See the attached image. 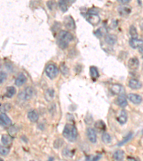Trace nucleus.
Listing matches in <instances>:
<instances>
[{
    "label": "nucleus",
    "instance_id": "39448f33",
    "mask_svg": "<svg viewBox=\"0 0 143 161\" xmlns=\"http://www.w3.org/2000/svg\"><path fill=\"white\" fill-rule=\"evenodd\" d=\"M87 21L92 25H97L100 22V17L97 14H88L87 16Z\"/></svg>",
    "mask_w": 143,
    "mask_h": 161
},
{
    "label": "nucleus",
    "instance_id": "dca6fc26",
    "mask_svg": "<svg viewBox=\"0 0 143 161\" xmlns=\"http://www.w3.org/2000/svg\"><path fill=\"white\" fill-rule=\"evenodd\" d=\"M27 82V78L23 73H20L15 80V85L17 87H21Z\"/></svg>",
    "mask_w": 143,
    "mask_h": 161
},
{
    "label": "nucleus",
    "instance_id": "e433bc0d",
    "mask_svg": "<svg viewBox=\"0 0 143 161\" xmlns=\"http://www.w3.org/2000/svg\"><path fill=\"white\" fill-rule=\"evenodd\" d=\"M119 2L123 4H127V3L129 2V0H119Z\"/></svg>",
    "mask_w": 143,
    "mask_h": 161
},
{
    "label": "nucleus",
    "instance_id": "20e7f679",
    "mask_svg": "<svg viewBox=\"0 0 143 161\" xmlns=\"http://www.w3.org/2000/svg\"><path fill=\"white\" fill-rule=\"evenodd\" d=\"M64 24H65V26L68 29H72V30L75 29V22H74V19H73L72 16H67V17H65V19H64Z\"/></svg>",
    "mask_w": 143,
    "mask_h": 161
},
{
    "label": "nucleus",
    "instance_id": "c85d7f7f",
    "mask_svg": "<svg viewBox=\"0 0 143 161\" xmlns=\"http://www.w3.org/2000/svg\"><path fill=\"white\" fill-rule=\"evenodd\" d=\"M132 138V132H129V134H128L127 136H125L124 138H123V141H121V142H120L118 143V145L119 146H122L123 145H125V143H127L128 142V141H129L131 140V138Z\"/></svg>",
    "mask_w": 143,
    "mask_h": 161
},
{
    "label": "nucleus",
    "instance_id": "a19ab883",
    "mask_svg": "<svg viewBox=\"0 0 143 161\" xmlns=\"http://www.w3.org/2000/svg\"><path fill=\"white\" fill-rule=\"evenodd\" d=\"M48 161H54V160H53V158H51L49 159Z\"/></svg>",
    "mask_w": 143,
    "mask_h": 161
},
{
    "label": "nucleus",
    "instance_id": "9d476101",
    "mask_svg": "<svg viewBox=\"0 0 143 161\" xmlns=\"http://www.w3.org/2000/svg\"><path fill=\"white\" fill-rule=\"evenodd\" d=\"M128 98H129V100L132 103L136 104V105L140 104L142 101V97H141L140 95H138V94H129V95H128Z\"/></svg>",
    "mask_w": 143,
    "mask_h": 161
},
{
    "label": "nucleus",
    "instance_id": "5701e85b",
    "mask_svg": "<svg viewBox=\"0 0 143 161\" xmlns=\"http://www.w3.org/2000/svg\"><path fill=\"white\" fill-rule=\"evenodd\" d=\"M124 155H125L124 151L119 150L114 152V153L113 154V157H114V158L116 160L121 161L123 160V158H124Z\"/></svg>",
    "mask_w": 143,
    "mask_h": 161
},
{
    "label": "nucleus",
    "instance_id": "72a5a7b5",
    "mask_svg": "<svg viewBox=\"0 0 143 161\" xmlns=\"http://www.w3.org/2000/svg\"><path fill=\"white\" fill-rule=\"evenodd\" d=\"M1 110H3L4 112H7L11 109V105L10 103H6L4 104L3 105L1 106Z\"/></svg>",
    "mask_w": 143,
    "mask_h": 161
},
{
    "label": "nucleus",
    "instance_id": "393cba45",
    "mask_svg": "<svg viewBox=\"0 0 143 161\" xmlns=\"http://www.w3.org/2000/svg\"><path fill=\"white\" fill-rule=\"evenodd\" d=\"M12 142V138L11 136L8 135H3L1 136V143L4 145H9Z\"/></svg>",
    "mask_w": 143,
    "mask_h": 161
},
{
    "label": "nucleus",
    "instance_id": "ddd939ff",
    "mask_svg": "<svg viewBox=\"0 0 143 161\" xmlns=\"http://www.w3.org/2000/svg\"><path fill=\"white\" fill-rule=\"evenodd\" d=\"M95 128L97 131L99 132H105L107 129V126L105 123L102 120H98L95 123Z\"/></svg>",
    "mask_w": 143,
    "mask_h": 161
},
{
    "label": "nucleus",
    "instance_id": "473e14b6",
    "mask_svg": "<svg viewBox=\"0 0 143 161\" xmlns=\"http://www.w3.org/2000/svg\"><path fill=\"white\" fill-rule=\"evenodd\" d=\"M10 153V148L7 147H2L1 146L0 147V154L1 156H7Z\"/></svg>",
    "mask_w": 143,
    "mask_h": 161
},
{
    "label": "nucleus",
    "instance_id": "f8f14e48",
    "mask_svg": "<svg viewBox=\"0 0 143 161\" xmlns=\"http://www.w3.org/2000/svg\"><path fill=\"white\" fill-rule=\"evenodd\" d=\"M87 138L91 143H95L97 142V134L93 128H89L87 129Z\"/></svg>",
    "mask_w": 143,
    "mask_h": 161
},
{
    "label": "nucleus",
    "instance_id": "aec40b11",
    "mask_svg": "<svg viewBox=\"0 0 143 161\" xmlns=\"http://www.w3.org/2000/svg\"><path fill=\"white\" fill-rule=\"evenodd\" d=\"M117 40V37L114 35H106L105 36V42L110 45H113L115 44Z\"/></svg>",
    "mask_w": 143,
    "mask_h": 161
},
{
    "label": "nucleus",
    "instance_id": "7ed1b4c3",
    "mask_svg": "<svg viewBox=\"0 0 143 161\" xmlns=\"http://www.w3.org/2000/svg\"><path fill=\"white\" fill-rule=\"evenodd\" d=\"M58 72H59V70H58L57 67L54 64H50L47 65L45 68V73L47 74V77L50 79H54L55 77L57 76Z\"/></svg>",
    "mask_w": 143,
    "mask_h": 161
},
{
    "label": "nucleus",
    "instance_id": "c03bdc74",
    "mask_svg": "<svg viewBox=\"0 0 143 161\" xmlns=\"http://www.w3.org/2000/svg\"><path fill=\"white\" fill-rule=\"evenodd\" d=\"M121 161H122V160H121Z\"/></svg>",
    "mask_w": 143,
    "mask_h": 161
},
{
    "label": "nucleus",
    "instance_id": "2f4dec72",
    "mask_svg": "<svg viewBox=\"0 0 143 161\" xmlns=\"http://www.w3.org/2000/svg\"><path fill=\"white\" fill-rule=\"evenodd\" d=\"M60 71L64 75H67L69 73V70H68L67 67L65 65L64 63H62L60 65Z\"/></svg>",
    "mask_w": 143,
    "mask_h": 161
},
{
    "label": "nucleus",
    "instance_id": "423d86ee",
    "mask_svg": "<svg viewBox=\"0 0 143 161\" xmlns=\"http://www.w3.org/2000/svg\"><path fill=\"white\" fill-rule=\"evenodd\" d=\"M33 93V89L31 87H28L25 89L24 92H22V93H21V98L25 100H29L30 98H32Z\"/></svg>",
    "mask_w": 143,
    "mask_h": 161
},
{
    "label": "nucleus",
    "instance_id": "7c9ffc66",
    "mask_svg": "<svg viewBox=\"0 0 143 161\" xmlns=\"http://www.w3.org/2000/svg\"><path fill=\"white\" fill-rule=\"evenodd\" d=\"M119 12H120V13L121 14L125 15V14H129V13L131 12V10L130 9L128 8V7H121V8L119 9Z\"/></svg>",
    "mask_w": 143,
    "mask_h": 161
},
{
    "label": "nucleus",
    "instance_id": "f3484780",
    "mask_svg": "<svg viewBox=\"0 0 143 161\" xmlns=\"http://www.w3.org/2000/svg\"><path fill=\"white\" fill-rule=\"evenodd\" d=\"M72 2H71L70 1H65V0H61L59 1V6L60 10H62L63 12L67 11L68 8H69V5L72 4Z\"/></svg>",
    "mask_w": 143,
    "mask_h": 161
},
{
    "label": "nucleus",
    "instance_id": "c9c22d12",
    "mask_svg": "<svg viewBox=\"0 0 143 161\" xmlns=\"http://www.w3.org/2000/svg\"><path fill=\"white\" fill-rule=\"evenodd\" d=\"M10 135H12V136L15 135L16 133H17V130H16L15 128H14V127H12V128H10Z\"/></svg>",
    "mask_w": 143,
    "mask_h": 161
},
{
    "label": "nucleus",
    "instance_id": "6ab92c4d",
    "mask_svg": "<svg viewBox=\"0 0 143 161\" xmlns=\"http://www.w3.org/2000/svg\"><path fill=\"white\" fill-rule=\"evenodd\" d=\"M116 103L120 107H125L127 105V99L125 98V96L120 95V96H119L118 98H117V99L116 100Z\"/></svg>",
    "mask_w": 143,
    "mask_h": 161
},
{
    "label": "nucleus",
    "instance_id": "1a4fd4ad",
    "mask_svg": "<svg viewBox=\"0 0 143 161\" xmlns=\"http://www.w3.org/2000/svg\"><path fill=\"white\" fill-rule=\"evenodd\" d=\"M129 44L132 48L136 49L142 47L143 45V40L138 38H131L129 41Z\"/></svg>",
    "mask_w": 143,
    "mask_h": 161
},
{
    "label": "nucleus",
    "instance_id": "58836bf2",
    "mask_svg": "<svg viewBox=\"0 0 143 161\" xmlns=\"http://www.w3.org/2000/svg\"><path fill=\"white\" fill-rule=\"evenodd\" d=\"M139 52H140V53L142 55V56L143 57V46H142V47H140L139 48Z\"/></svg>",
    "mask_w": 143,
    "mask_h": 161
},
{
    "label": "nucleus",
    "instance_id": "0eeeda50",
    "mask_svg": "<svg viewBox=\"0 0 143 161\" xmlns=\"http://www.w3.org/2000/svg\"><path fill=\"white\" fill-rule=\"evenodd\" d=\"M0 123L2 127H7L11 125L12 121L10 117L4 113H1L0 115Z\"/></svg>",
    "mask_w": 143,
    "mask_h": 161
},
{
    "label": "nucleus",
    "instance_id": "4be33fe9",
    "mask_svg": "<svg viewBox=\"0 0 143 161\" xmlns=\"http://www.w3.org/2000/svg\"><path fill=\"white\" fill-rule=\"evenodd\" d=\"M16 94V89L15 87H13V86H10V87H8L7 88V90H6V93H5V96L8 98H11L14 96V95Z\"/></svg>",
    "mask_w": 143,
    "mask_h": 161
},
{
    "label": "nucleus",
    "instance_id": "9b49d317",
    "mask_svg": "<svg viewBox=\"0 0 143 161\" xmlns=\"http://www.w3.org/2000/svg\"><path fill=\"white\" fill-rule=\"evenodd\" d=\"M117 120L121 125H124L127 123V112L125 110H123L120 112L118 117H117Z\"/></svg>",
    "mask_w": 143,
    "mask_h": 161
},
{
    "label": "nucleus",
    "instance_id": "bb28decb",
    "mask_svg": "<svg viewBox=\"0 0 143 161\" xmlns=\"http://www.w3.org/2000/svg\"><path fill=\"white\" fill-rule=\"evenodd\" d=\"M102 140L104 143L107 144V143H110V142H111L112 138H111V136L110 135V134L105 132H103V134H102Z\"/></svg>",
    "mask_w": 143,
    "mask_h": 161
},
{
    "label": "nucleus",
    "instance_id": "f704fd0d",
    "mask_svg": "<svg viewBox=\"0 0 143 161\" xmlns=\"http://www.w3.org/2000/svg\"><path fill=\"white\" fill-rule=\"evenodd\" d=\"M7 75L5 72H1V73H0V83H1V84L5 81L6 79H7Z\"/></svg>",
    "mask_w": 143,
    "mask_h": 161
},
{
    "label": "nucleus",
    "instance_id": "f03ea898",
    "mask_svg": "<svg viewBox=\"0 0 143 161\" xmlns=\"http://www.w3.org/2000/svg\"><path fill=\"white\" fill-rule=\"evenodd\" d=\"M62 134L69 142H74L77 138V130L74 125L68 123L65 125Z\"/></svg>",
    "mask_w": 143,
    "mask_h": 161
},
{
    "label": "nucleus",
    "instance_id": "a211bd4d",
    "mask_svg": "<svg viewBox=\"0 0 143 161\" xmlns=\"http://www.w3.org/2000/svg\"><path fill=\"white\" fill-rule=\"evenodd\" d=\"M27 117L30 121L33 122V123H36L39 119V115L35 110H31V111H29L28 113Z\"/></svg>",
    "mask_w": 143,
    "mask_h": 161
},
{
    "label": "nucleus",
    "instance_id": "37998d69",
    "mask_svg": "<svg viewBox=\"0 0 143 161\" xmlns=\"http://www.w3.org/2000/svg\"><path fill=\"white\" fill-rule=\"evenodd\" d=\"M31 161H34V160H31Z\"/></svg>",
    "mask_w": 143,
    "mask_h": 161
},
{
    "label": "nucleus",
    "instance_id": "cd10ccee",
    "mask_svg": "<svg viewBox=\"0 0 143 161\" xmlns=\"http://www.w3.org/2000/svg\"><path fill=\"white\" fill-rule=\"evenodd\" d=\"M107 33V30L104 27H101L99 29H98L96 32H95V34L96 35L97 37H102V36L105 35Z\"/></svg>",
    "mask_w": 143,
    "mask_h": 161
},
{
    "label": "nucleus",
    "instance_id": "a878e982",
    "mask_svg": "<svg viewBox=\"0 0 143 161\" xmlns=\"http://www.w3.org/2000/svg\"><path fill=\"white\" fill-rule=\"evenodd\" d=\"M129 35L132 37V38H138V31H137L136 27L135 26H133V25L130 26V27H129Z\"/></svg>",
    "mask_w": 143,
    "mask_h": 161
},
{
    "label": "nucleus",
    "instance_id": "79ce46f5",
    "mask_svg": "<svg viewBox=\"0 0 143 161\" xmlns=\"http://www.w3.org/2000/svg\"><path fill=\"white\" fill-rule=\"evenodd\" d=\"M0 161H4V160H3L2 159H1V160H0Z\"/></svg>",
    "mask_w": 143,
    "mask_h": 161
},
{
    "label": "nucleus",
    "instance_id": "ea45409f",
    "mask_svg": "<svg viewBox=\"0 0 143 161\" xmlns=\"http://www.w3.org/2000/svg\"><path fill=\"white\" fill-rule=\"evenodd\" d=\"M140 28H141V29H142V30H143V23L141 24V25H140Z\"/></svg>",
    "mask_w": 143,
    "mask_h": 161
},
{
    "label": "nucleus",
    "instance_id": "f257e3e1",
    "mask_svg": "<svg viewBox=\"0 0 143 161\" xmlns=\"http://www.w3.org/2000/svg\"><path fill=\"white\" fill-rule=\"evenodd\" d=\"M73 36L68 31L62 30L59 32L57 38L58 46L61 49H66L68 47L70 42L72 41Z\"/></svg>",
    "mask_w": 143,
    "mask_h": 161
},
{
    "label": "nucleus",
    "instance_id": "4468645a",
    "mask_svg": "<svg viewBox=\"0 0 143 161\" xmlns=\"http://www.w3.org/2000/svg\"><path fill=\"white\" fill-rule=\"evenodd\" d=\"M129 87L132 89H138L142 87V83L136 79H131L129 81Z\"/></svg>",
    "mask_w": 143,
    "mask_h": 161
},
{
    "label": "nucleus",
    "instance_id": "6e6552de",
    "mask_svg": "<svg viewBox=\"0 0 143 161\" xmlns=\"http://www.w3.org/2000/svg\"><path fill=\"white\" fill-rule=\"evenodd\" d=\"M140 65L139 59L137 57H132L128 61V68L132 70H135L138 68Z\"/></svg>",
    "mask_w": 143,
    "mask_h": 161
},
{
    "label": "nucleus",
    "instance_id": "2eb2a0df",
    "mask_svg": "<svg viewBox=\"0 0 143 161\" xmlns=\"http://www.w3.org/2000/svg\"><path fill=\"white\" fill-rule=\"evenodd\" d=\"M111 92L114 95H120V94L123 93V87L120 84H113L111 86Z\"/></svg>",
    "mask_w": 143,
    "mask_h": 161
},
{
    "label": "nucleus",
    "instance_id": "b1692460",
    "mask_svg": "<svg viewBox=\"0 0 143 161\" xmlns=\"http://www.w3.org/2000/svg\"><path fill=\"white\" fill-rule=\"evenodd\" d=\"M54 97V89H48L45 92V99L48 102L52 100Z\"/></svg>",
    "mask_w": 143,
    "mask_h": 161
},
{
    "label": "nucleus",
    "instance_id": "4c0bfd02",
    "mask_svg": "<svg viewBox=\"0 0 143 161\" xmlns=\"http://www.w3.org/2000/svg\"><path fill=\"white\" fill-rule=\"evenodd\" d=\"M127 160L128 161H138L136 160V159H135L134 158H132V157H128L127 158Z\"/></svg>",
    "mask_w": 143,
    "mask_h": 161
},
{
    "label": "nucleus",
    "instance_id": "412c9836",
    "mask_svg": "<svg viewBox=\"0 0 143 161\" xmlns=\"http://www.w3.org/2000/svg\"><path fill=\"white\" fill-rule=\"evenodd\" d=\"M89 73H90V76L93 80H96V79H97L99 76V72H98L97 68L96 67H90V68H89Z\"/></svg>",
    "mask_w": 143,
    "mask_h": 161
},
{
    "label": "nucleus",
    "instance_id": "c756f323",
    "mask_svg": "<svg viewBox=\"0 0 143 161\" xmlns=\"http://www.w3.org/2000/svg\"><path fill=\"white\" fill-rule=\"evenodd\" d=\"M102 158V155H96V156H93V155H91V156H87L86 158V161H98L99 159Z\"/></svg>",
    "mask_w": 143,
    "mask_h": 161
}]
</instances>
